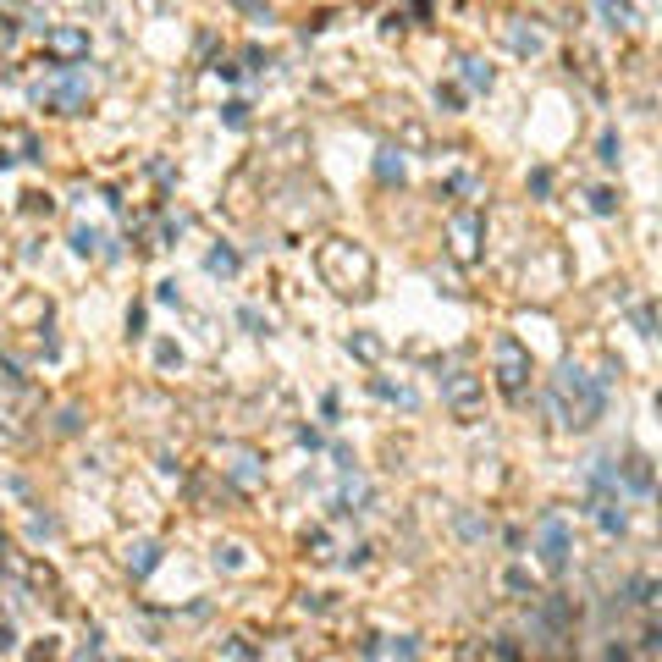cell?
<instances>
[{"mask_svg": "<svg viewBox=\"0 0 662 662\" xmlns=\"http://www.w3.org/2000/svg\"><path fill=\"white\" fill-rule=\"evenodd\" d=\"M546 563H552V569L563 563V530L558 524H546Z\"/></svg>", "mask_w": 662, "mask_h": 662, "instance_id": "1", "label": "cell"}]
</instances>
